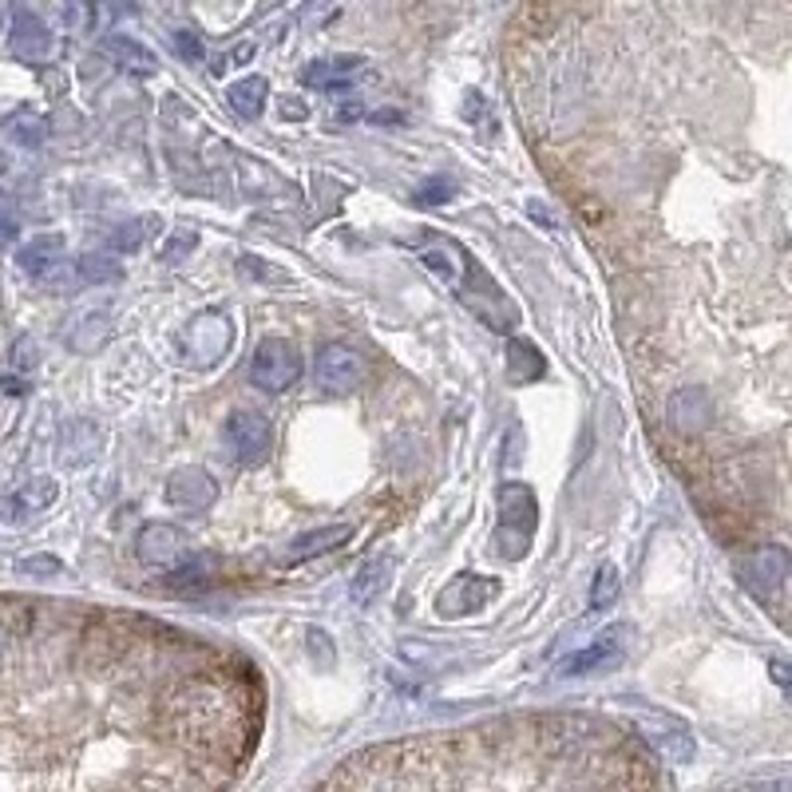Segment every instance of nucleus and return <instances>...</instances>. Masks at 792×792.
<instances>
[{
	"instance_id": "obj_25",
	"label": "nucleus",
	"mask_w": 792,
	"mask_h": 792,
	"mask_svg": "<svg viewBox=\"0 0 792 792\" xmlns=\"http://www.w3.org/2000/svg\"><path fill=\"white\" fill-rule=\"evenodd\" d=\"M16 571H24V575H36V578H52L64 571V563L60 559H52V555H36V559H21L16 563Z\"/></svg>"
},
{
	"instance_id": "obj_2",
	"label": "nucleus",
	"mask_w": 792,
	"mask_h": 792,
	"mask_svg": "<svg viewBox=\"0 0 792 792\" xmlns=\"http://www.w3.org/2000/svg\"><path fill=\"white\" fill-rule=\"evenodd\" d=\"M500 547L508 539H515L511 547V559H520L527 547H532V535L539 527V503H535V491L527 484H508L500 491Z\"/></svg>"
},
{
	"instance_id": "obj_20",
	"label": "nucleus",
	"mask_w": 792,
	"mask_h": 792,
	"mask_svg": "<svg viewBox=\"0 0 792 792\" xmlns=\"http://www.w3.org/2000/svg\"><path fill=\"white\" fill-rule=\"evenodd\" d=\"M389 566L392 559H373V563L361 566L357 578H353V598L357 602H373L385 590V583H389Z\"/></svg>"
},
{
	"instance_id": "obj_31",
	"label": "nucleus",
	"mask_w": 792,
	"mask_h": 792,
	"mask_svg": "<svg viewBox=\"0 0 792 792\" xmlns=\"http://www.w3.org/2000/svg\"><path fill=\"white\" fill-rule=\"evenodd\" d=\"M16 234H21V222H16L9 210L0 207V251H9L12 242H16Z\"/></svg>"
},
{
	"instance_id": "obj_11",
	"label": "nucleus",
	"mask_w": 792,
	"mask_h": 792,
	"mask_svg": "<svg viewBox=\"0 0 792 792\" xmlns=\"http://www.w3.org/2000/svg\"><path fill=\"white\" fill-rule=\"evenodd\" d=\"M52 500H56L52 479H33V484H24L21 491H12L9 500L0 503V520L12 523V527H21V523L36 520L44 508H52Z\"/></svg>"
},
{
	"instance_id": "obj_17",
	"label": "nucleus",
	"mask_w": 792,
	"mask_h": 792,
	"mask_svg": "<svg viewBox=\"0 0 792 792\" xmlns=\"http://www.w3.org/2000/svg\"><path fill=\"white\" fill-rule=\"evenodd\" d=\"M266 92H270V84H266V80L246 76V80H239V84L230 87L227 99H230V108L239 111L242 120H258L261 111H266Z\"/></svg>"
},
{
	"instance_id": "obj_10",
	"label": "nucleus",
	"mask_w": 792,
	"mask_h": 792,
	"mask_svg": "<svg viewBox=\"0 0 792 792\" xmlns=\"http://www.w3.org/2000/svg\"><path fill=\"white\" fill-rule=\"evenodd\" d=\"M9 48L12 56H21L28 64H40L44 56L52 52V33H48V24L28 9H16L12 16V33H9Z\"/></svg>"
},
{
	"instance_id": "obj_19",
	"label": "nucleus",
	"mask_w": 792,
	"mask_h": 792,
	"mask_svg": "<svg viewBox=\"0 0 792 792\" xmlns=\"http://www.w3.org/2000/svg\"><path fill=\"white\" fill-rule=\"evenodd\" d=\"M543 373V357L532 341H511L508 345V380L511 385H532Z\"/></svg>"
},
{
	"instance_id": "obj_3",
	"label": "nucleus",
	"mask_w": 792,
	"mask_h": 792,
	"mask_svg": "<svg viewBox=\"0 0 792 792\" xmlns=\"http://www.w3.org/2000/svg\"><path fill=\"white\" fill-rule=\"evenodd\" d=\"M789 566H792L789 551L777 547V543H765V547H757L753 555L741 559L738 578L750 586L757 598H772L784 586V578H789Z\"/></svg>"
},
{
	"instance_id": "obj_32",
	"label": "nucleus",
	"mask_w": 792,
	"mask_h": 792,
	"mask_svg": "<svg viewBox=\"0 0 792 792\" xmlns=\"http://www.w3.org/2000/svg\"><path fill=\"white\" fill-rule=\"evenodd\" d=\"M0 650H4V630H0Z\"/></svg>"
},
{
	"instance_id": "obj_27",
	"label": "nucleus",
	"mask_w": 792,
	"mask_h": 792,
	"mask_svg": "<svg viewBox=\"0 0 792 792\" xmlns=\"http://www.w3.org/2000/svg\"><path fill=\"white\" fill-rule=\"evenodd\" d=\"M195 242L198 239L191 234V230H179V234H174V239L163 246V261H171V266H174V261H183L186 251H195Z\"/></svg>"
},
{
	"instance_id": "obj_8",
	"label": "nucleus",
	"mask_w": 792,
	"mask_h": 792,
	"mask_svg": "<svg viewBox=\"0 0 792 792\" xmlns=\"http://www.w3.org/2000/svg\"><path fill=\"white\" fill-rule=\"evenodd\" d=\"M135 555H139L143 566H155V571H167L186 555V539L179 527L171 523H147L135 539Z\"/></svg>"
},
{
	"instance_id": "obj_18",
	"label": "nucleus",
	"mask_w": 792,
	"mask_h": 792,
	"mask_svg": "<svg viewBox=\"0 0 792 792\" xmlns=\"http://www.w3.org/2000/svg\"><path fill=\"white\" fill-rule=\"evenodd\" d=\"M76 278L84 285H111V282H120L123 278V266L111 251H99V254L92 251L76 261Z\"/></svg>"
},
{
	"instance_id": "obj_22",
	"label": "nucleus",
	"mask_w": 792,
	"mask_h": 792,
	"mask_svg": "<svg viewBox=\"0 0 792 792\" xmlns=\"http://www.w3.org/2000/svg\"><path fill=\"white\" fill-rule=\"evenodd\" d=\"M4 131H9V139H16L21 147H40L44 135H48V123H44L40 115H33V111H16V115H9Z\"/></svg>"
},
{
	"instance_id": "obj_26",
	"label": "nucleus",
	"mask_w": 792,
	"mask_h": 792,
	"mask_svg": "<svg viewBox=\"0 0 792 792\" xmlns=\"http://www.w3.org/2000/svg\"><path fill=\"white\" fill-rule=\"evenodd\" d=\"M254 52H258V44L254 40H246V44H239L234 52H227L222 60L215 64V76H222V72H230V68H242L246 60H254Z\"/></svg>"
},
{
	"instance_id": "obj_14",
	"label": "nucleus",
	"mask_w": 792,
	"mask_h": 792,
	"mask_svg": "<svg viewBox=\"0 0 792 792\" xmlns=\"http://www.w3.org/2000/svg\"><path fill=\"white\" fill-rule=\"evenodd\" d=\"M619 634H622V630H610L607 642H595V646H586V650L566 654L563 666H559V673H563V678H583V673H595V670H610V666H619V658H622Z\"/></svg>"
},
{
	"instance_id": "obj_29",
	"label": "nucleus",
	"mask_w": 792,
	"mask_h": 792,
	"mask_svg": "<svg viewBox=\"0 0 792 792\" xmlns=\"http://www.w3.org/2000/svg\"><path fill=\"white\" fill-rule=\"evenodd\" d=\"M36 365V341L33 337H21L16 349H12V369H33Z\"/></svg>"
},
{
	"instance_id": "obj_21",
	"label": "nucleus",
	"mask_w": 792,
	"mask_h": 792,
	"mask_svg": "<svg viewBox=\"0 0 792 792\" xmlns=\"http://www.w3.org/2000/svg\"><path fill=\"white\" fill-rule=\"evenodd\" d=\"M619 590H622L619 571H614L610 563H602V566H598L595 583H590V598H586V602H590V610L598 614V610H607V607H614V602H619Z\"/></svg>"
},
{
	"instance_id": "obj_23",
	"label": "nucleus",
	"mask_w": 792,
	"mask_h": 792,
	"mask_svg": "<svg viewBox=\"0 0 792 792\" xmlns=\"http://www.w3.org/2000/svg\"><path fill=\"white\" fill-rule=\"evenodd\" d=\"M143 239H147V218H139V222H123L120 230H111L108 234V251L111 254H135L143 246Z\"/></svg>"
},
{
	"instance_id": "obj_7",
	"label": "nucleus",
	"mask_w": 792,
	"mask_h": 792,
	"mask_svg": "<svg viewBox=\"0 0 792 792\" xmlns=\"http://www.w3.org/2000/svg\"><path fill=\"white\" fill-rule=\"evenodd\" d=\"M361 377H365V361H361L357 349L349 345H326L317 353V380L326 392H349L357 389Z\"/></svg>"
},
{
	"instance_id": "obj_4",
	"label": "nucleus",
	"mask_w": 792,
	"mask_h": 792,
	"mask_svg": "<svg viewBox=\"0 0 792 792\" xmlns=\"http://www.w3.org/2000/svg\"><path fill=\"white\" fill-rule=\"evenodd\" d=\"M227 440H230L234 460L246 464V467H254V464H261V460L270 456L273 428L261 413H246V409H239V413L227 416Z\"/></svg>"
},
{
	"instance_id": "obj_30",
	"label": "nucleus",
	"mask_w": 792,
	"mask_h": 792,
	"mask_svg": "<svg viewBox=\"0 0 792 792\" xmlns=\"http://www.w3.org/2000/svg\"><path fill=\"white\" fill-rule=\"evenodd\" d=\"M239 270H242V273H258V278H270V282H290V273L270 270L266 261H254V258H242V261H239Z\"/></svg>"
},
{
	"instance_id": "obj_9",
	"label": "nucleus",
	"mask_w": 792,
	"mask_h": 792,
	"mask_svg": "<svg viewBox=\"0 0 792 792\" xmlns=\"http://www.w3.org/2000/svg\"><path fill=\"white\" fill-rule=\"evenodd\" d=\"M16 266L33 282L56 285L60 282V266H64V239L60 234H40V239L24 242L21 254H16Z\"/></svg>"
},
{
	"instance_id": "obj_28",
	"label": "nucleus",
	"mask_w": 792,
	"mask_h": 792,
	"mask_svg": "<svg viewBox=\"0 0 792 792\" xmlns=\"http://www.w3.org/2000/svg\"><path fill=\"white\" fill-rule=\"evenodd\" d=\"M174 52L183 56L186 64H198L203 60V40L195 33H174Z\"/></svg>"
},
{
	"instance_id": "obj_24",
	"label": "nucleus",
	"mask_w": 792,
	"mask_h": 792,
	"mask_svg": "<svg viewBox=\"0 0 792 792\" xmlns=\"http://www.w3.org/2000/svg\"><path fill=\"white\" fill-rule=\"evenodd\" d=\"M452 198H456V183L444 179V174L424 179L421 191H416V203H421V207H444V203H452Z\"/></svg>"
},
{
	"instance_id": "obj_13",
	"label": "nucleus",
	"mask_w": 792,
	"mask_h": 792,
	"mask_svg": "<svg viewBox=\"0 0 792 792\" xmlns=\"http://www.w3.org/2000/svg\"><path fill=\"white\" fill-rule=\"evenodd\" d=\"M345 539H353V527L349 523H333V527H317V532H305L297 539H290V547L282 551V563H305V559H314V555H329L337 551Z\"/></svg>"
},
{
	"instance_id": "obj_15",
	"label": "nucleus",
	"mask_w": 792,
	"mask_h": 792,
	"mask_svg": "<svg viewBox=\"0 0 792 792\" xmlns=\"http://www.w3.org/2000/svg\"><path fill=\"white\" fill-rule=\"evenodd\" d=\"M103 56L111 64H120L123 72H135V76H155V68H159V60L139 40H127V36H108L103 40Z\"/></svg>"
},
{
	"instance_id": "obj_6",
	"label": "nucleus",
	"mask_w": 792,
	"mask_h": 792,
	"mask_svg": "<svg viewBox=\"0 0 792 792\" xmlns=\"http://www.w3.org/2000/svg\"><path fill=\"white\" fill-rule=\"evenodd\" d=\"M215 500H218V484L203 472V467H179V472L167 479V503H171V508L203 515L207 508H215Z\"/></svg>"
},
{
	"instance_id": "obj_16",
	"label": "nucleus",
	"mask_w": 792,
	"mask_h": 792,
	"mask_svg": "<svg viewBox=\"0 0 792 792\" xmlns=\"http://www.w3.org/2000/svg\"><path fill=\"white\" fill-rule=\"evenodd\" d=\"M215 555H183L174 566H167L163 583L179 586V590H198V586H207L215 578Z\"/></svg>"
},
{
	"instance_id": "obj_5",
	"label": "nucleus",
	"mask_w": 792,
	"mask_h": 792,
	"mask_svg": "<svg viewBox=\"0 0 792 792\" xmlns=\"http://www.w3.org/2000/svg\"><path fill=\"white\" fill-rule=\"evenodd\" d=\"M638 733L658 757L673 760V765H685V760H694V753H697L694 733H690L678 717H642Z\"/></svg>"
},
{
	"instance_id": "obj_12",
	"label": "nucleus",
	"mask_w": 792,
	"mask_h": 792,
	"mask_svg": "<svg viewBox=\"0 0 792 792\" xmlns=\"http://www.w3.org/2000/svg\"><path fill=\"white\" fill-rule=\"evenodd\" d=\"M365 60L361 56H329V60H314L302 68L305 87H321V92H341L361 76Z\"/></svg>"
},
{
	"instance_id": "obj_1",
	"label": "nucleus",
	"mask_w": 792,
	"mask_h": 792,
	"mask_svg": "<svg viewBox=\"0 0 792 792\" xmlns=\"http://www.w3.org/2000/svg\"><path fill=\"white\" fill-rule=\"evenodd\" d=\"M302 377V353L285 337H266L251 357V380L261 392H285Z\"/></svg>"
}]
</instances>
